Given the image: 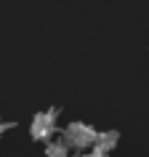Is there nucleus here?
Wrapping results in <instances>:
<instances>
[{
  "instance_id": "5",
  "label": "nucleus",
  "mask_w": 149,
  "mask_h": 157,
  "mask_svg": "<svg viewBox=\"0 0 149 157\" xmlns=\"http://www.w3.org/2000/svg\"><path fill=\"white\" fill-rule=\"evenodd\" d=\"M13 125H16V123H3V117H0V136L8 131V128H13Z\"/></svg>"
},
{
  "instance_id": "7",
  "label": "nucleus",
  "mask_w": 149,
  "mask_h": 157,
  "mask_svg": "<svg viewBox=\"0 0 149 157\" xmlns=\"http://www.w3.org/2000/svg\"><path fill=\"white\" fill-rule=\"evenodd\" d=\"M74 157H83V155H74Z\"/></svg>"
},
{
  "instance_id": "1",
  "label": "nucleus",
  "mask_w": 149,
  "mask_h": 157,
  "mask_svg": "<svg viewBox=\"0 0 149 157\" xmlns=\"http://www.w3.org/2000/svg\"><path fill=\"white\" fill-rule=\"evenodd\" d=\"M96 128L88 123H80V120H74V123H69L61 131V139L69 144V149H88L93 147V141H96Z\"/></svg>"
},
{
  "instance_id": "3",
  "label": "nucleus",
  "mask_w": 149,
  "mask_h": 157,
  "mask_svg": "<svg viewBox=\"0 0 149 157\" xmlns=\"http://www.w3.org/2000/svg\"><path fill=\"white\" fill-rule=\"evenodd\" d=\"M120 144V133L117 131H99L96 133V141H93V149L96 152H112V149Z\"/></svg>"
},
{
  "instance_id": "2",
  "label": "nucleus",
  "mask_w": 149,
  "mask_h": 157,
  "mask_svg": "<svg viewBox=\"0 0 149 157\" xmlns=\"http://www.w3.org/2000/svg\"><path fill=\"white\" fill-rule=\"evenodd\" d=\"M59 128V109H45V112H37L32 117V125H29V136L35 141H51L53 133Z\"/></svg>"
},
{
  "instance_id": "4",
  "label": "nucleus",
  "mask_w": 149,
  "mask_h": 157,
  "mask_svg": "<svg viewBox=\"0 0 149 157\" xmlns=\"http://www.w3.org/2000/svg\"><path fill=\"white\" fill-rule=\"evenodd\" d=\"M45 157H69V144L61 141H45Z\"/></svg>"
},
{
  "instance_id": "6",
  "label": "nucleus",
  "mask_w": 149,
  "mask_h": 157,
  "mask_svg": "<svg viewBox=\"0 0 149 157\" xmlns=\"http://www.w3.org/2000/svg\"><path fill=\"white\" fill-rule=\"evenodd\" d=\"M83 157H109V155H107V152H96V149H93L91 155H83Z\"/></svg>"
}]
</instances>
